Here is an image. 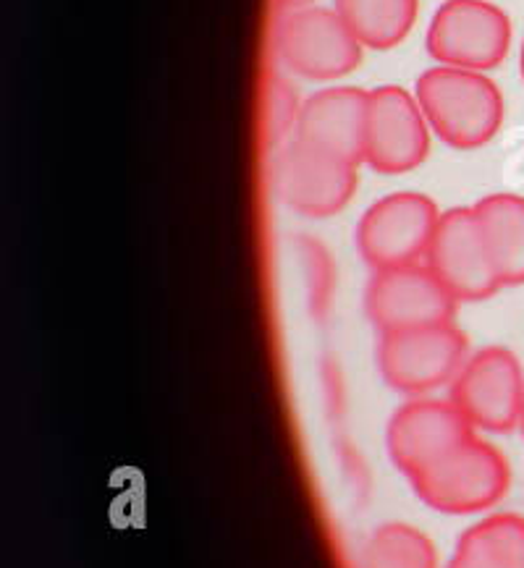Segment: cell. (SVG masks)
Here are the masks:
<instances>
[{
  "label": "cell",
  "instance_id": "1",
  "mask_svg": "<svg viewBox=\"0 0 524 568\" xmlns=\"http://www.w3.org/2000/svg\"><path fill=\"white\" fill-rule=\"evenodd\" d=\"M414 98L431 129L454 150L483 148L504 123V94L480 71L435 65L417 79Z\"/></svg>",
  "mask_w": 524,
  "mask_h": 568
},
{
  "label": "cell",
  "instance_id": "15",
  "mask_svg": "<svg viewBox=\"0 0 524 568\" xmlns=\"http://www.w3.org/2000/svg\"><path fill=\"white\" fill-rule=\"evenodd\" d=\"M449 568H524V516L493 514L462 535Z\"/></svg>",
  "mask_w": 524,
  "mask_h": 568
},
{
  "label": "cell",
  "instance_id": "6",
  "mask_svg": "<svg viewBox=\"0 0 524 568\" xmlns=\"http://www.w3.org/2000/svg\"><path fill=\"white\" fill-rule=\"evenodd\" d=\"M467 336L454 323L385 333L377 344V367L393 390L422 396L454 381L467 362Z\"/></svg>",
  "mask_w": 524,
  "mask_h": 568
},
{
  "label": "cell",
  "instance_id": "16",
  "mask_svg": "<svg viewBox=\"0 0 524 568\" xmlns=\"http://www.w3.org/2000/svg\"><path fill=\"white\" fill-rule=\"evenodd\" d=\"M336 11L362 48L391 50L412 32L420 0H336Z\"/></svg>",
  "mask_w": 524,
  "mask_h": 568
},
{
  "label": "cell",
  "instance_id": "12",
  "mask_svg": "<svg viewBox=\"0 0 524 568\" xmlns=\"http://www.w3.org/2000/svg\"><path fill=\"white\" fill-rule=\"evenodd\" d=\"M454 400L414 398L389 422V456L406 477H417L451 450L475 438Z\"/></svg>",
  "mask_w": 524,
  "mask_h": 568
},
{
  "label": "cell",
  "instance_id": "9",
  "mask_svg": "<svg viewBox=\"0 0 524 568\" xmlns=\"http://www.w3.org/2000/svg\"><path fill=\"white\" fill-rule=\"evenodd\" d=\"M456 298L427 265L375 271L365 291V310L381 336L414 327L446 325L456 315Z\"/></svg>",
  "mask_w": 524,
  "mask_h": 568
},
{
  "label": "cell",
  "instance_id": "19",
  "mask_svg": "<svg viewBox=\"0 0 524 568\" xmlns=\"http://www.w3.org/2000/svg\"><path fill=\"white\" fill-rule=\"evenodd\" d=\"M275 3L281 6V9H289V11H300V9H310L315 0H275Z\"/></svg>",
  "mask_w": 524,
  "mask_h": 568
},
{
  "label": "cell",
  "instance_id": "5",
  "mask_svg": "<svg viewBox=\"0 0 524 568\" xmlns=\"http://www.w3.org/2000/svg\"><path fill=\"white\" fill-rule=\"evenodd\" d=\"M441 221L439 205L427 194L396 192L365 210L356 225V250L373 271L417 265Z\"/></svg>",
  "mask_w": 524,
  "mask_h": 568
},
{
  "label": "cell",
  "instance_id": "7",
  "mask_svg": "<svg viewBox=\"0 0 524 568\" xmlns=\"http://www.w3.org/2000/svg\"><path fill=\"white\" fill-rule=\"evenodd\" d=\"M451 400L472 427L508 433L522 422L524 373L514 352L487 346L462 364L451 385Z\"/></svg>",
  "mask_w": 524,
  "mask_h": 568
},
{
  "label": "cell",
  "instance_id": "8",
  "mask_svg": "<svg viewBox=\"0 0 524 568\" xmlns=\"http://www.w3.org/2000/svg\"><path fill=\"white\" fill-rule=\"evenodd\" d=\"M431 155V123L404 87L383 84L370 92L365 165L399 176L420 169Z\"/></svg>",
  "mask_w": 524,
  "mask_h": 568
},
{
  "label": "cell",
  "instance_id": "14",
  "mask_svg": "<svg viewBox=\"0 0 524 568\" xmlns=\"http://www.w3.org/2000/svg\"><path fill=\"white\" fill-rule=\"evenodd\" d=\"M475 217L483 236L493 273L504 286L524 283V196L491 194L475 205Z\"/></svg>",
  "mask_w": 524,
  "mask_h": 568
},
{
  "label": "cell",
  "instance_id": "13",
  "mask_svg": "<svg viewBox=\"0 0 524 568\" xmlns=\"http://www.w3.org/2000/svg\"><path fill=\"white\" fill-rule=\"evenodd\" d=\"M370 92L360 87H328L302 103L294 140L331 152L346 163L365 165Z\"/></svg>",
  "mask_w": 524,
  "mask_h": 568
},
{
  "label": "cell",
  "instance_id": "2",
  "mask_svg": "<svg viewBox=\"0 0 524 568\" xmlns=\"http://www.w3.org/2000/svg\"><path fill=\"white\" fill-rule=\"evenodd\" d=\"M414 493L441 514H475L504 498L508 464L491 443L470 438L417 477Z\"/></svg>",
  "mask_w": 524,
  "mask_h": 568
},
{
  "label": "cell",
  "instance_id": "20",
  "mask_svg": "<svg viewBox=\"0 0 524 568\" xmlns=\"http://www.w3.org/2000/svg\"><path fill=\"white\" fill-rule=\"evenodd\" d=\"M520 71H522V82H524V40H522V50H520Z\"/></svg>",
  "mask_w": 524,
  "mask_h": 568
},
{
  "label": "cell",
  "instance_id": "11",
  "mask_svg": "<svg viewBox=\"0 0 524 568\" xmlns=\"http://www.w3.org/2000/svg\"><path fill=\"white\" fill-rule=\"evenodd\" d=\"M425 265L456 302H483L501 288L480 236L475 207L441 213L425 252Z\"/></svg>",
  "mask_w": 524,
  "mask_h": 568
},
{
  "label": "cell",
  "instance_id": "17",
  "mask_svg": "<svg viewBox=\"0 0 524 568\" xmlns=\"http://www.w3.org/2000/svg\"><path fill=\"white\" fill-rule=\"evenodd\" d=\"M439 556L425 531L391 521L375 529L365 550V568H435Z\"/></svg>",
  "mask_w": 524,
  "mask_h": 568
},
{
  "label": "cell",
  "instance_id": "3",
  "mask_svg": "<svg viewBox=\"0 0 524 568\" xmlns=\"http://www.w3.org/2000/svg\"><path fill=\"white\" fill-rule=\"evenodd\" d=\"M425 48L441 65L485 74L506 61L512 21L487 0H446L433 13Z\"/></svg>",
  "mask_w": 524,
  "mask_h": 568
},
{
  "label": "cell",
  "instance_id": "4",
  "mask_svg": "<svg viewBox=\"0 0 524 568\" xmlns=\"http://www.w3.org/2000/svg\"><path fill=\"white\" fill-rule=\"evenodd\" d=\"M356 169L331 152L302 140L283 142L271 165L273 192L294 213L331 217L349 205L356 192Z\"/></svg>",
  "mask_w": 524,
  "mask_h": 568
},
{
  "label": "cell",
  "instance_id": "18",
  "mask_svg": "<svg viewBox=\"0 0 524 568\" xmlns=\"http://www.w3.org/2000/svg\"><path fill=\"white\" fill-rule=\"evenodd\" d=\"M300 111L302 103L289 79L273 77L271 87H268V136L273 144H281L286 131L296 126Z\"/></svg>",
  "mask_w": 524,
  "mask_h": 568
},
{
  "label": "cell",
  "instance_id": "10",
  "mask_svg": "<svg viewBox=\"0 0 524 568\" xmlns=\"http://www.w3.org/2000/svg\"><path fill=\"white\" fill-rule=\"evenodd\" d=\"M279 53L294 74L312 82L344 79L362 61V45L336 9L291 11L281 21Z\"/></svg>",
  "mask_w": 524,
  "mask_h": 568
},
{
  "label": "cell",
  "instance_id": "21",
  "mask_svg": "<svg viewBox=\"0 0 524 568\" xmlns=\"http://www.w3.org/2000/svg\"><path fill=\"white\" fill-rule=\"evenodd\" d=\"M520 425H522V433H524V412H522V422H520Z\"/></svg>",
  "mask_w": 524,
  "mask_h": 568
}]
</instances>
